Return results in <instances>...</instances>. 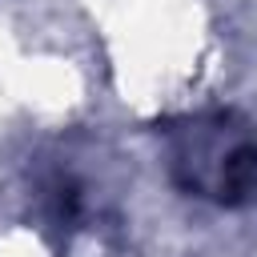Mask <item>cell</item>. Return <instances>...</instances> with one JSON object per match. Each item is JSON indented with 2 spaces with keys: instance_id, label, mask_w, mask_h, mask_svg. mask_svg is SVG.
Instances as JSON below:
<instances>
[{
  "instance_id": "6da1fadb",
  "label": "cell",
  "mask_w": 257,
  "mask_h": 257,
  "mask_svg": "<svg viewBox=\"0 0 257 257\" xmlns=\"http://www.w3.org/2000/svg\"><path fill=\"white\" fill-rule=\"evenodd\" d=\"M173 177L181 189L217 205L257 197V137L233 112H201L173 128Z\"/></svg>"
}]
</instances>
